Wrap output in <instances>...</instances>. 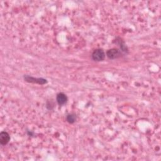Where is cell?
<instances>
[{
	"label": "cell",
	"instance_id": "cell-2",
	"mask_svg": "<svg viewBox=\"0 0 161 161\" xmlns=\"http://www.w3.org/2000/svg\"><path fill=\"white\" fill-rule=\"evenodd\" d=\"M106 54L104 52L103 50L102 49H96L95 50L93 53H92V59L93 61H96V62H100V61H103L104 58H105Z\"/></svg>",
	"mask_w": 161,
	"mask_h": 161
},
{
	"label": "cell",
	"instance_id": "cell-3",
	"mask_svg": "<svg viewBox=\"0 0 161 161\" xmlns=\"http://www.w3.org/2000/svg\"><path fill=\"white\" fill-rule=\"evenodd\" d=\"M106 56L110 59H115L122 56V53L118 49L112 48L106 52Z\"/></svg>",
	"mask_w": 161,
	"mask_h": 161
},
{
	"label": "cell",
	"instance_id": "cell-1",
	"mask_svg": "<svg viewBox=\"0 0 161 161\" xmlns=\"http://www.w3.org/2000/svg\"><path fill=\"white\" fill-rule=\"evenodd\" d=\"M23 78L25 79V81L28 83H37L39 85H45L47 83V80L44 78H35L28 75H25L23 76Z\"/></svg>",
	"mask_w": 161,
	"mask_h": 161
},
{
	"label": "cell",
	"instance_id": "cell-5",
	"mask_svg": "<svg viewBox=\"0 0 161 161\" xmlns=\"http://www.w3.org/2000/svg\"><path fill=\"white\" fill-rule=\"evenodd\" d=\"M56 99H57V102H58V104L60 106H62L67 103V97L64 93H60L57 95Z\"/></svg>",
	"mask_w": 161,
	"mask_h": 161
},
{
	"label": "cell",
	"instance_id": "cell-6",
	"mask_svg": "<svg viewBox=\"0 0 161 161\" xmlns=\"http://www.w3.org/2000/svg\"><path fill=\"white\" fill-rule=\"evenodd\" d=\"M76 118H77V117H76V114H74V113H71V114L67 115V118H66L67 121L69 123H71V124L74 123L76 122Z\"/></svg>",
	"mask_w": 161,
	"mask_h": 161
},
{
	"label": "cell",
	"instance_id": "cell-4",
	"mask_svg": "<svg viewBox=\"0 0 161 161\" xmlns=\"http://www.w3.org/2000/svg\"><path fill=\"white\" fill-rule=\"evenodd\" d=\"M10 140V136L7 131H2L0 133V143L2 145H7Z\"/></svg>",
	"mask_w": 161,
	"mask_h": 161
}]
</instances>
